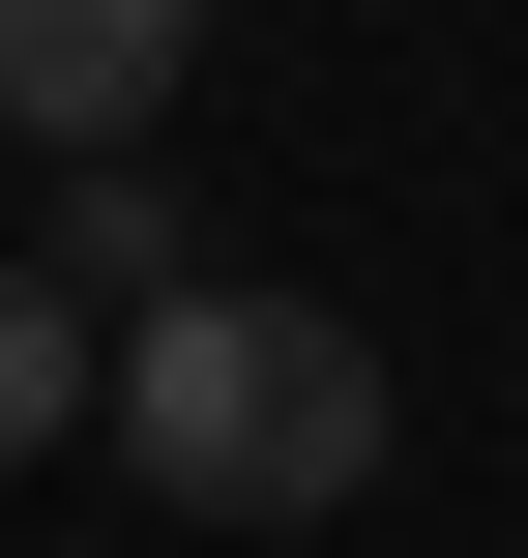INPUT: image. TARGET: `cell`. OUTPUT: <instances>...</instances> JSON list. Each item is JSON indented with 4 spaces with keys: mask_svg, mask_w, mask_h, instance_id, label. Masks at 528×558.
Returning a JSON list of instances; mask_svg holds the SVG:
<instances>
[{
    "mask_svg": "<svg viewBox=\"0 0 528 558\" xmlns=\"http://www.w3.org/2000/svg\"><path fill=\"white\" fill-rule=\"evenodd\" d=\"M118 471L206 500V530H323V500H382V353H353L323 294L206 265L176 324H118Z\"/></svg>",
    "mask_w": 528,
    "mask_h": 558,
    "instance_id": "6da1fadb",
    "label": "cell"
},
{
    "mask_svg": "<svg viewBox=\"0 0 528 558\" xmlns=\"http://www.w3.org/2000/svg\"><path fill=\"white\" fill-rule=\"evenodd\" d=\"M176 59H206V0H0V118H29L59 177H118V147L176 118Z\"/></svg>",
    "mask_w": 528,
    "mask_h": 558,
    "instance_id": "7a4b0ae2",
    "label": "cell"
},
{
    "mask_svg": "<svg viewBox=\"0 0 528 558\" xmlns=\"http://www.w3.org/2000/svg\"><path fill=\"white\" fill-rule=\"evenodd\" d=\"M29 265H59L88 324H176V294H206V235H176V177H147V147H118V177H59V235H29Z\"/></svg>",
    "mask_w": 528,
    "mask_h": 558,
    "instance_id": "3957f363",
    "label": "cell"
},
{
    "mask_svg": "<svg viewBox=\"0 0 528 558\" xmlns=\"http://www.w3.org/2000/svg\"><path fill=\"white\" fill-rule=\"evenodd\" d=\"M88 412H118V324H88L59 265H0V471H29V441H88Z\"/></svg>",
    "mask_w": 528,
    "mask_h": 558,
    "instance_id": "277c9868",
    "label": "cell"
}]
</instances>
